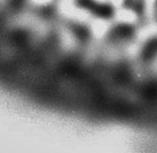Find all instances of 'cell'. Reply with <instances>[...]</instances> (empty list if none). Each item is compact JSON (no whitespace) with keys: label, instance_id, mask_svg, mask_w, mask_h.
Returning a JSON list of instances; mask_svg holds the SVG:
<instances>
[{"label":"cell","instance_id":"obj_1","mask_svg":"<svg viewBox=\"0 0 157 153\" xmlns=\"http://www.w3.org/2000/svg\"><path fill=\"white\" fill-rule=\"evenodd\" d=\"M76 7L87 12L99 20L110 21L116 15V8L110 2H103L99 0H75Z\"/></svg>","mask_w":157,"mask_h":153},{"label":"cell","instance_id":"obj_2","mask_svg":"<svg viewBox=\"0 0 157 153\" xmlns=\"http://www.w3.org/2000/svg\"><path fill=\"white\" fill-rule=\"evenodd\" d=\"M136 29L131 23H116L109 29L105 35L107 42L113 46H125L135 39Z\"/></svg>","mask_w":157,"mask_h":153},{"label":"cell","instance_id":"obj_5","mask_svg":"<svg viewBox=\"0 0 157 153\" xmlns=\"http://www.w3.org/2000/svg\"><path fill=\"white\" fill-rule=\"evenodd\" d=\"M71 31L74 32L75 37L82 41V42H85L90 39L91 37V33L86 26L82 25V24H72V27H71Z\"/></svg>","mask_w":157,"mask_h":153},{"label":"cell","instance_id":"obj_6","mask_svg":"<svg viewBox=\"0 0 157 153\" xmlns=\"http://www.w3.org/2000/svg\"><path fill=\"white\" fill-rule=\"evenodd\" d=\"M154 17L157 22V0H155V2H154Z\"/></svg>","mask_w":157,"mask_h":153},{"label":"cell","instance_id":"obj_4","mask_svg":"<svg viewBox=\"0 0 157 153\" xmlns=\"http://www.w3.org/2000/svg\"><path fill=\"white\" fill-rule=\"evenodd\" d=\"M141 61L146 64H150L157 60V37L148 40L142 47V50L140 53Z\"/></svg>","mask_w":157,"mask_h":153},{"label":"cell","instance_id":"obj_3","mask_svg":"<svg viewBox=\"0 0 157 153\" xmlns=\"http://www.w3.org/2000/svg\"><path fill=\"white\" fill-rule=\"evenodd\" d=\"M122 7L135 15L139 20H144L147 10V0H123Z\"/></svg>","mask_w":157,"mask_h":153}]
</instances>
